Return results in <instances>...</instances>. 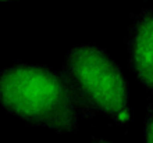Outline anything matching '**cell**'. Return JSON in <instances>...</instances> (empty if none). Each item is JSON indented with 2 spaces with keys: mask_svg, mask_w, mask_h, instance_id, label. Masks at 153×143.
Here are the masks:
<instances>
[{
  "mask_svg": "<svg viewBox=\"0 0 153 143\" xmlns=\"http://www.w3.org/2000/svg\"><path fill=\"white\" fill-rule=\"evenodd\" d=\"M4 110L32 127L57 133L79 129V111L63 75L39 64L17 63L1 71Z\"/></svg>",
  "mask_w": 153,
  "mask_h": 143,
  "instance_id": "1",
  "label": "cell"
},
{
  "mask_svg": "<svg viewBox=\"0 0 153 143\" xmlns=\"http://www.w3.org/2000/svg\"><path fill=\"white\" fill-rule=\"evenodd\" d=\"M61 75L82 117H105L128 128V82L105 49L86 43L73 47L63 61Z\"/></svg>",
  "mask_w": 153,
  "mask_h": 143,
  "instance_id": "2",
  "label": "cell"
},
{
  "mask_svg": "<svg viewBox=\"0 0 153 143\" xmlns=\"http://www.w3.org/2000/svg\"><path fill=\"white\" fill-rule=\"evenodd\" d=\"M128 68L148 92L153 93V10L132 16L127 35Z\"/></svg>",
  "mask_w": 153,
  "mask_h": 143,
  "instance_id": "3",
  "label": "cell"
},
{
  "mask_svg": "<svg viewBox=\"0 0 153 143\" xmlns=\"http://www.w3.org/2000/svg\"><path fill=\"white\" fill-rule=\"evenodd\" d=\"M143 139L145 143H153V103H149L146 108L143 121Z\"/></svg>",
  "mask_w": 153,
  "mask_h": 143,
  "instance_id": "4",
  "label": "cell"
},
{
  "mask_svg": "<svg viewBox=\"0 0 153 143\" xmlns=\"http://www.w3.org/2000/svg\"><path fill=\"white\" fill-rule=\"evenodd\" d=\"M91 143H110L105 139H97L96 136H91Z\"/></svg>",
  "mask_w": 153,
  "mask_h": 143,
  "instance_id": "5",
  "label": "cell"
},
{
  "mask_svg": "<svg viewBox=\"0 0 153 143\" xmlns=\"http://www.w3.org/2000/svg\"><path fill=\"white\" fill-rule=\"evenodd\" d=\"M1 1H17V0H1Z\"/></svg>",
  "mask_w": 153,
  "mask_h": 143,
  "instance_id": "6",
  "label": "cell"
}]
</instances>
